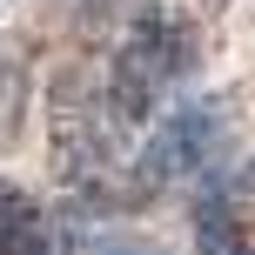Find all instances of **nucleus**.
<instances>
[{"label":"nucleus","instance_id":"f257e3e1","mask_svg":"<svg viewBox=\"0 0 255 255\" xmlns=\"http://www.w3.org/2000/svg\"><path fill=\"white\" fill-rule=\"evenodd\" d=\"M181 74H188V27L168 20V13H154V7H141L134 27L121 34V54H115V88H108L115 121L141 128Z\"/></svg>","mask_w":255,"mask_h":255},{"label":"nucleus","instance_id":"f03ea898","mask_svg":"<svg viewBox=\"0 0 255 255\" xmlns=\"http://www.w3.org/2000/svg\"><path fill=\"white\" fill-rule=\"evenodd\" d=\"M208 148H215V108H175V115L154 128V141L141 148L134 188L148 195V188H168V181L208 168Z\"/></svg>","mask_w":255,"mask_h":255},{"label":"nucleus","instance_id":"7ed1b4c3","mask_svg":"<svg viewBox=\"0 0 255 255\" xmlns=\"http://www.w3.org/2000/svg\"><path fill=\"white\" fill-rule=\"evenodd\" d=\"M195 242H202V255H249V202H242V181H215L208 188V202L195 208Z\"/></svg>","mask_w":255,"mask_h":255},{"label":"nucleus","instance_id":"20e7f679","mask_svg":"<svg viewBox=\"0 0 255 255\" xmlns=\"http://www.w3.org/2000/svg\"><path fill=\"white\" fill-rule=\"evenodd\" d=\"M34 242H40L34 202H27V195H13V188H0V255H27Z\"/></svg>","mask_w":255,"mask_h":255},{"label":"nucleus","instance_id":"39448f33","mask_svg":"<svg viewBox=\"0 0 255 255\" xmlns=\"http://www.w3.org/2000/svg\"><path fill=\"white\" fill-rule=\"evenodd\" d=\"M128 255H148V249H128Z\"/></svg>","mask_w":255,"mask_h":255}]
</instances>
